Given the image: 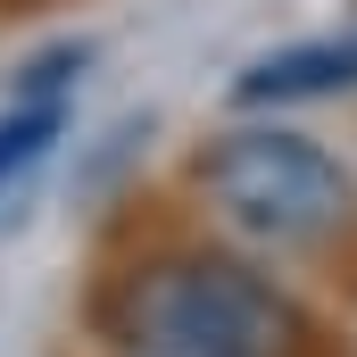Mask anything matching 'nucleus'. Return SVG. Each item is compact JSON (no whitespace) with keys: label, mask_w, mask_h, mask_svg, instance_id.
Listing matches in <instances>:
<instances>
[{"label":"nucleus","mask_w":357,"mask_h":357,"mask_svg":"<svg viewBox=\"0 0 357 357\" xmlns=\"http://www.w3.org/2000/svg\"><path fill=\"white\" fill-rule=\"evenodd\" d=\"M199 191L258 250H316V241H333L357 216L349 167L324 142L291 133V125H241V133H225L199 158Z\"/></svg>","instance_id":"obj_1"},{"label":"nucleus","mask_w":357,"mask_h":357,"mask_svg":"<svg viewBox=\"0 0 357 357\" xmlns=\"http://www.w3.org/2000/svg\"><path fill=\"white\" fill-rule=\"evenodd\" d=\"M333 91H357V17L250 59L233 75V108H299V100H333Z\"/></svg>","instance_id":"obj_3"},{"label":"nucleus","mask_w":357,"mask_h":357,"mask_svg":"<svg viewBox=\"0 0 357 357\" xmlns=\"http://www.w3.org/2000/svg\"><path fill=\"white\" fill-rule=\"evenodd\" d=\"M59 133H67V91H17L0 108V191L33 175Z\"/></svg>","instance_id":"obj_4"},{"label":"nucleus","mask_w":357,"mask_h":357,"mask_svg":"<svg viewBox=\"0 0 357 357\" xmlns=\"http://www.w3.org/2000/svg\"><path fill=\"white\" fill-rule=\"evenodd\" d=\"M133 349L142 357H282L291 299L241 258H167L133 282Z\"/></svg>","instance_id":"obj_2"}]
</instances>
